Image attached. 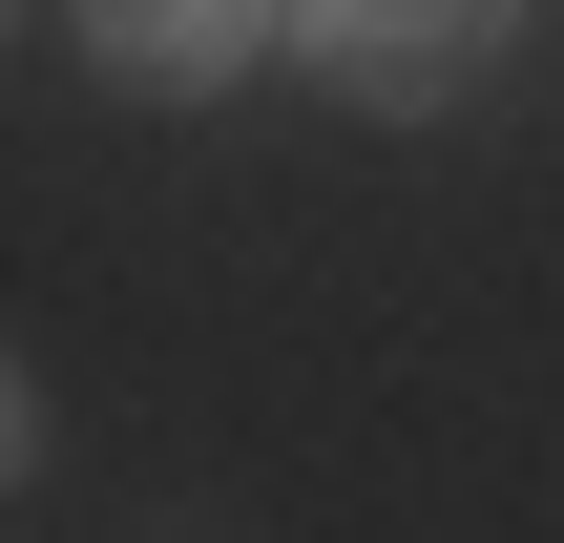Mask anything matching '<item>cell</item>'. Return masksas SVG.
<instances>
[{
    "instance_id": "cell-1",
    "label": "cell",
    "mask_w": 564,
    "mask_h": 543,
    "mask_svg": "<svg viewBox=\"0 0 564 543\" xmlns=\"http://www.w3.org/2000/svg\"><path fill=\"white\" fill-rule=\"evenodd\" d=\"M502 21H523V0H293V63H314L335 105L419 126V105H460V84L502 63Z\"/></svg>"
},
{
    "instance_id": "cell-2",
    "label": "cell",
    "mask_w": 564,
    "mask_h": 543,
    "mask_svg": "<svg viewBox=\"0 0 564 543\" xmlns=\"http://www.w3.org/2000/svg\"><path fill=\"white\" fill-rule=\"evenodd\" d=\"M272 42H293V0H84V63L147 84V105H209V84H251Z\"/></svg>"
}]
</instances>
